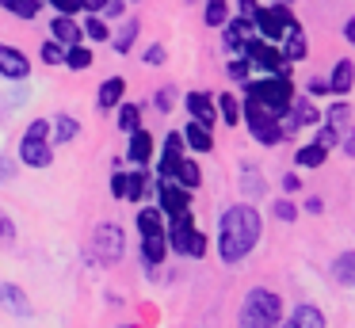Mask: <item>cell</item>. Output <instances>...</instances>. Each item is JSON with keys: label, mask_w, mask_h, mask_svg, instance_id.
Segmentation results:
<instances>
[{"label": "cell", "mask_w": 355, "mask_h": 328, "mask_svg": "<svg viewBox=\"0 0 355 328\" xmlns=\"http://www.w3.org/2000/svg\"><path fill=\"white\" fill-rule=\"evenodd\" d=\"M260 229H263V221L256 214V206H248V202L225 206L222 221H218V256H222V264H241L256 248Z\"/></svg>", "instance_id": "cell-1"}, {"label": "cell", "mask_w": 355, "mask_h": 328, "mask_svg": "<svg viewBox=\"0 0 355 328\" xmlns=\"http://www.w3.org/2000/svg\"><path fill=\"white\" fill-rule=\"evenodd\" d=\"M245 99H252L256 107H263L268 114L279 119V114H286L291 103H294V84H291V76H275V73L260 76V80L248 76L245 80Z\"/></svg>", "instance_id": "cell-2"}, {"label": "cell", "mask_w": 355, "mask_h": 328, "mask_svg": "<svg viewBox=\"0 0 355 328\" xmlns=\"http://www.w3.org/2000/svg\"><path fill=\"white\" fill-rule=\"evenodd\" d=\"M279 320H283V302H279L275 290L268 286L248 290L237 313V328H279Z\"/></svg>", "instance_id": "cell-3"}, {"label": "cell", "mask_w": 355, "mask_h": 328, "mask_svg": "<svg viewBox=\"0 0 355 328\" xmlns=\"http://www.w3.org/2000/svg\"><path fill=\"white\" fill-rule=\"evenodd\" d=\"M164 236H168V248L176 252V256H187V259H202V256H207V233L195 225L191 210L172 214L168 225H164Z\"/></svg>", "instance_id": "cell-4"}, {"label": "cell", "mask_w": 355, "mask_h": 328, "mask_svg": "<svg viewBox=\"0 0 355 328\" xmlns=\"http://www.w3.org/2000/svg\"><path fill=\"white\" fill-rule=\"evenodd\" d=\"M241 53H245L252 65H260L263 73H275V76H291V61L283 58V50H279V42H268V38H245V46H241Z\"/></svg>", "instance_id": "cell-5"}, {"label": "cell", "mask_w": 355, "mask_h": 328, "mask_svg": "<svg viewBox=\"0 0 355 328\" xmlns=\"http://www.w3.org/2000/svg\"><path fill=\"white\" fill-rule=\"evenodd\" d=\"M92 252H96V259L100 264H119L123 259V252H126V233H123V225L119 221H100V225L92 229Z\"/></svg>", "instance_id": "cell-6"}, {"label": "cell", "mask_w": 355, "mask_h": 328, "mask_svg": "<svg viewBox=\"0 0 355 328\" xmlns=\"http://www.w3.org/2000/svg\"><path fill=\"white\" fill-rule=\"evenodd\" d=\"M245 122H248V130H252V137H256L260 145H279V141L286 137L275 114H268L263 107H256L252 99H245Z\"/></svg>", "instance_id": "cell-7"}, {"label": "cell", "mask_w": 355, "mask_h": 328, "mask_svg": "<svg viewBox=\"0 0 355 328\" xmlns=\"http://www.w3.org/2000/svg\"><path fill=\"white\" fill-rule=\"evenodd\" d=\"M111 195L119 202H141L149 195V172L138 168V172H115L111 175Z\"/></svg>", "instance_id": "cell-8"}, {"label": "cell", "mask_w": 355, "mask_h": 328, "mask_svg": "<svg viewBox=\"0 0 355 328\" xmlns=\"http://www.w3.org/2000/svg\"><path fill=\"white\" fill-rule=\"evenodd\" d=\"M256 31H260V38H268V42H283V31L294 23V12L286 4H275V8H260L256 12Z\"/></svg>", "instance_id": "cell-9"}, {"label": "cell", "mask_w": 355, "mask_h": 328, "mask_svg": "<svg viewBox=\"0 0 355 328\" xmlns=\"http://www.w3.org/2000/svg\"><path fill=\"white\" fill-rule=\"evenodd\" d=\"M153 195H157V206L164 210V218L191 210V191H187L184 183H176V180H161V183H153Z\"/></svg>", "instance_id": "cell-10"}, {"label": "cell", "mask_w": 355, "mask_h": 328, "mask_svg": "<svg viewBox=\"0 0 355 328\" xmlns=\"http://www.w3.org/2000/svg\"><path fill=\"white\" fill-rule=\"evenodd\" d=\"M19 164H31V168H50L54 164V145L50 137H27L19 141Z\"/></svg>", "instance_id": "cell-11"}, {"label": "cell", "mask_w": 355, "mask_h": 328, "mask_svg": "<svg viewBox=\"0 0 355 328\" xmlns=\"http://www.w3.org/2000/svg\"><path fill=\"white\" fill-rule=\"evenodd\" d=\"M27 73H31L27 53L16 50V46H8V42H0V76H8V80H24Z\"/></svg>", "instance_id": "cell-12"}, {"label": "cell", "mask_w": 355, "mask_h": 328, "mask_svg": "<svg viewBox=\"0 0 355 328\" xmlns=\"http://www.w3.org/2000/svg\"><path fill=\"white\" fill-rule=\"evenodd\" d=\"M317 119H321V111H317L313 103H298V99H294V103H291V111H286V114H279V126H283V134H286V137H291L294 130L313 126Z\"/></svg>", "instance_id": "cell-13"}, {"label": "cell", "mask_w": 355, "mask_h": 328, "mask_svg": "<svg viewBox=\"0 0 355 328\" xmlns=\"http://www.w3.org/2000/svg\"><path fill=\"white\" fill-rule=\"evenodd\" d=\"M180 157H184V134H180V130H172V134L164 137L161 160H157V175H161V180H172V172H176Z\"/></svg>", "instance_id": "cell-14"}, {"label": "cell", "mask_w": 355, "mask_h": 328, "mask_svg": "<svg viewBox=\"0 0 355 328\" xmlns=\"http://www.w3.org/2000/svg\"><path fill=\"white\" fill-rule=\"evenodd\" d=\"M184 107L191 111V119H195V122H202V126L214 130V122H218V107H214V99H210L207 92H187V96H184Z\"/></svg>", "instance_id": "cell-15"}, {"label": "cell", "mask_w": 355, "mask_h": 328, "mask_svg": "<svg viewBox=\"0 0 355 328\" xmlns=\"http://www.w3.org/2000/svg\"><path fill=\"white\" fill-rule=\"evenodd\" d=\"M279 328H324V313L317 309V305L302 302V305L291 309V317L279 320Z\"/></svg>", "instance_id": "cell-16"}, {"label": "cell", "mask_w": 355, "mask_h": 328, "mask_svg": "<svg viewBox=\"0 0 355 328\" xmlns=\"http://www.w3.org/2000/svg\"><path fill=\"white\" fill-rule=\"evenodd\" d=\"M279 50H283V58L291 61V65H294V61H302V58H306V53H309L306 31H302V23H298V19H294L291 27L283 31V46H279Z\"/></svg>", "instance_id": "cell-17"}, {"label": "cell", "mask_w": 355, "mask_h": 328, "mask_svg": "<svg viewBox=\"0 0 355 328\" xmlns=\"http://www.w3.org/2000/svg\"><path fill=\"white\" fill-rule=\"evenodd\" d=\"M0 305L12 309L16 317H31V297H27L24 286H16V282H0Z\"/></svg>", "instance_id": "cell-18"}, {"label": "cell", "mask_w": 355, "mask_h": 328, "mask_svg": "<svg viewBox=\"0 0 355 328\" xmlns=\"http://www.w3.org/2000/svg\"><path fill=\"white\" fill-rule=\"evenodd\" d=\"M352 84H355V65L347 58H340L336 65L329 69V92H332V96H347Z\"/></svg>", "instance_id": "cell-19"}, {"label": "cell", "mask_w": 355, "mask_h": 328, "mask_svg": "<svg viewBox=\"0 0 355 328\" xmlns=\"http://www.w3.org/2000/svg\"><path fill=\"white\" fill-rule=\"evenodd\" d=\"M123 96H126V80H123V76H111V80H103V84H100L96 107H100V111H115V107L123 103Z\"/></svg>", "instance_id": "cell-20"}, {"label": "cell", "mask_w": 355, "mask_h": 328, "mask_svg": "<svg viewBox=\"0 0 355 328\" xmlns=\"http://www.w3.org/2000/svg\"><path fill=\"white\" fill-rule=\"evenodd\" d=\"M180 134H184V145L187 149H195V153H210L214 149V137H210V126H202V122H187L184 130H180Z\"/></svg>", "instance_id": "cell-21"}, {"label": "cell", "mask_w": 355, "mask_h": 328, "mask_svg": "<svg viewBox=\"0 0 355 328\" xmlns=\"http://www.w3.org/2000/svg\"><path fill=\"white\" fill-rule=\"evenodd\" d=\"M50 35H54L62 46H77L80 38H85V31L77 27V19H73V15H54V23H50Z\"/></svg>", "instance_id": "cell-22"}, {"label": "cell", "mask_w": 355, "mask_h": 328, "mask_svg": "<svg viewBox=\"0 0 355 328\" xmlns=\"http://www.w3.org/2000/svg\"><path fill=\"white\" fill-rule=\"evenodd\" d=\"M126 157H130V164L146 168L149 157H153V134H146L141 126L134 130V134H130V153H126Z\"/></svg>", "instance_id": "cell-23"}, {"label": "cell", "mask_w": 355, "mask_h": 328, "mask_svg": "<svg viewBox=\"0 0 355 328\" xmlns=\"http://www.w3.org/2000/svg\"><path fill=\"white\" fill-rule=\"evenodd\" d=\"M164 252H168V236H164V233H146V236H141V256H146V267L164 264Z\"/></svg>", "instance_id": "cell-24"}, {"label": "cell", "mask_w": 355, "mask_h": 328, "mask_svg": "<svg viewBox=\"0 0 355 328\" xmlns=\"http://www.w3.org/2000/svg\"><path fill=\"white\" fill-rule=\"evenodd\" d=\"M248 27H252V19H245V15L225 19V50L241 53V46H245V38H248Z\"/></svg>", "instance_id": "cell-25"}, {"label": "cell", "mask_w": 355, "mask_h": 328, "mask_svg": "<svg viewBox=\"0 0 355 328\" xmlns=\"http://www.w3.org/2000/svg\"><path fill=\"white\" fill-rule=\"evenodd\" d=\"M324 160H329V149H324L321 141H309V145H302V149L294 153V164L298 168H321Z\"/></svg>", "instance_id": "cell-26"}, {"label": "cell", "mask_w": 355, "mask_h": 328, "mask_svg": "<svg viewBox=\"0 0 355 328\" xmlns=\"http://www.w3.org/2000/svg\"><path fill=\"white\" fill-rule=\"evenodd\" d=\"M50 130H54V141H58V145H69V141H77L80 122L73 119V114H58V119L50 122Z\"/></svg>", "instance_id": "cell-27"}, {"label": "cell", "mask_w": 355, "mask_h": 328, "mask_svg": "<svg viewBox=\"0 0 355 328\" xmlns=\"http://www.w3.org/2000/svg\"><path fill=\"white\" fill-rule=\"evenodd\" d=\"M172 180L184 183L187 191H195V187L202 183V172H199V164H195L191 157H180V164H176V172H172Z\"/></svg>", "instance_id": "cell-28"}, {"label": "cell", "mask_w": 355, "mask_h": 328, "mask_svg": "<svg viewBox=\"0 0 355 328\" xmlns=\"http://www.w3.org/2000/svg\"><path fill=\"white\" fill-rule=\"evenodd\" d=\"M214 107H218V119H222L225 126H237V122H241V99L233 96V92H222Z\"/></svg>", "instance_id": "cell-29"}, {"label": "cell", "mask_w": 355, "mask_h": 328, "mask_svg": "<svg viewBox=\"0 0 355 328\" xmlns=\"http://www.w3.org/2000/svg\"><path fill=\"white\" fill-rule=\"evenodd\" d=\"M138 229H141V236L146 233H164V210L161 206H141L138 210Z\"/></svg>", "instance_id": "cell-30"}, {"label": "cell", "mask_w": 355, "mask_h": 328, "mask_svg": "<svg viewBox=\"0 0 355 328\" xmlns=\"http://www.w3.org/2000/svg\"><path fill=\"white\" fill-rule=\"evenodd\" d=\"M332 279H336V286H355V252L336 256V264H332Z\"/></svg>", "instance_id": "cell-31"}, {"label": "cell", "mask_w": 355, "mask_h": 328, "mask_svg": "<svg viewBox=\"0 0 355 328\" xmlns=\"http://www.w3.org/2000/svg\"><path fill=\"white\" fill-rule=\"evenodd\" d=\"M115 119H119V130H123V134H134V130L141 126V103H119L115 107Z\"/></svg>", "instance_id": "cell-32"}, {"label": "cell", "mask_w": 355, "mask_h": 328, "mask_svg": "<svg viewBox=\"0 0 355 328\" xmlns=\"http://www.w3.org/2000/svg\"><path fill=\"white\" fill-rule=\"evenodd\" d=\"M134 38H138V19L130 15V19L123 23V31L111 38V50H115V53H130L134 50Z\"/></svg>", "instance_id": "cell-33"}, {"label": "cell", "mask_w": 355, "mask_h": 328, "mask_svg": "<svg viewBox=\"0 0 355 328\" xmlns=\"http://www.w3.org/2000/svg\"><path fill=\"white\" fill-rule=\"evenodd\" d=\"M225 19H230V4H225V0H207L202 23H207V27H225Z\"/></svg>", "instance_id": "cell-34"}, {"label": "cell", "mask_w": 355, "mask_h": 328, "mask_svg": "<svg viewBox=\"0 0 355 328\" xmlns=\"http://www.w3.org/2000/svg\"><path fill=\"white\" fill-rule=\"evenodd\" d=\"M4 8H8L16 19H35V15L42 12V0H4Z\"/></svg>", "instance_id": "cell-35"}, {"label": "cell", "mask_w": 355, "mask_h": 328, "mask_svg": "<svg viewBox=\"0 0 355 328\" xmlns=\"http://www.w3.org/2000/svg\"><path fill=\"white\" fill-rule=\"evenodd\" d=\"M65 65H69V69H77V73H80V69H88V65H92V50H88V46H65Z\"/></svg>", "instance_id": "cell-36"}, {"label": "cell", "mask_w": 355, "mask_h": 328, "mask_svg": "<svg viewBox=\"0 0 355 328\" xmlns=\"http://www.w3.org/2000/svg\"><path fill=\"white\" fill-rule=\"evenodd\" d=\"M85 31L88 38H92V42H107L111 38V31H107V23H103V15H96V12H88V19H85Z\"/></svg>", "instance_id": "cell-37"}, {"label": "cell", "mask_w": 355, "mask_h": 328, "mask_svg": "<svg viewBox=\"0 0 355 328\" xmlns=\"http://www.w3.org/2000/svg\"><path fill=\"white\" fill-rule=\"evenodd\" d=\"M241 180H245V187H248V195H263V180H260V172H256L252 164L245 160V168H241Z\"/></svg>", "instance_id": "cell-38"}, {"label": "cell", "mask_w": 355, "mask_h": 328, "mask_svg": "<svg viewBox=\"0 0 355 328\" xmlns=\"http://www.w3.org/2000/svg\"><path fill=\"white\" fill-rule=\"evenodd\" d=\"M347 119H352V107H347V103H329V122L336 130H352V126H347Z\"/></svg>", "instance_id": "cell-39"}, {"label": "cell", "mask_w": 355, "mask_h": 328, "mask_svg": "<svg viewBox=\"0 0 355 328\" xmlns=\"http://www.w3.org/2000/svg\"><path fill=\"white\" fill-rule=\"evenodd\" d=\"M248 73H252V61H248V58L230 61V80H233V84H245V80H248Z\"/></svg>", "instance_id": "cell-40"}, {"label": "cell", "mask_w": 355, "mask_h": 328, "mask_svg": "<svg viewBox=\"0 0 355 328\" xmlns=\"http://www.w3.org/2000/svg\"><path fill=\"white\" fill-rule=\"evenodd\" d=\"M42 61H46V65H62V61H65V46L58 42V38H54V42H46V46H42Z\"/></svg>", "instance_id": "cell-41"}, {"label": "cell", "mask_w": 355, "mask_h": 328, "mask_svg": "<svg viewBox=\"0 0 355 328\" xmlns=\"http://www.w3.org/2000/svg\"><path fill=\"white\" fill-rule=\"evenodd\" d=\"M344 134H347V130H336V126L329 122V126H321V134H317V141H321L324 149H332V145H340V137H344Z\"/></svg>", "instance_id": "cell-42"}, {"label": "cell", "mask_w": 355, "mask_h": 328, "mask_svg": "<svg viewBox=\"0 0 355 328\" xmlns=\"http://www.w3.org/2000/svg\"><path fill=\"white\" fill-rule=\"evenodd\" d=\"M153 103H157V111H161V114H168L172 103H176V88H161V92L153 96Z\"/></svg>", "instance_id": "cell-43"}, {"label": "cell", "mask_w": 355, "mask_h": 328, "mask_svg": "<svg viewBox=\"0 0 355 328\" xmlns=\"http://www.w3.org/2000/svg\"><path fill=\"white\" fill-rule=\"evenodd\" d=\"M275 218L291 225V221L298 218V206H294V202H286V198H279V202H275Z\"/></svg>", "instance_id": "cell-44"}, {"label": "cell", "mask_w": 355, "mask_h": 328, "mask_svg": "<svg viewBox=\"0 0 355 328\" xmlns=\"http://www.w3.org/2000/svg\"><path fill=\"white\" fill-rule=\"evenodd\" d=\"M123 12H126V0H107V4H103V19H123Z\"/></svg>", "instance_id": "cell-45"}, {"label": "cell", "mask_w": 355, "mask_h": 328, "mask_svg": "<svg viewBox=\"0 0 355 328\" xmlns=\"http://www.w3.org/2000/svg\"><path fill=\"white\" fill-rule=\"evenodd\" d=\"M50 8H54L58 15H77L80 12V0H50Z\"/></svg>", "instance_id": "cell-46"}, {"label": "cell", "mask_w": 355, "mask_h": 328, "mask_svg": "<svg viewBox=\"0 0 355 328\" xmlns=\"http://www.w3.org/2000/svg\"><path fill=\"white\" fill-rule=\"evenodd\" d=\"M12 236H16V225H12V218L4 210H0V244H8Z\"/></svg>", "instance_id": "cell-47"}, {"label": "cell", "mask_w": 355, "mask_h": 328, "mask_svg": "<svg viewBox=\"0 0 355 328\" xmlns=\"http://www.w3.org/2000/svg\"><path fill=\"white\" fill-rule=\"evenodd\" d=\"M27 137H50V122L46 119H35L31 126H27Z\"/></svg>", "instance_id": "cell-48"}, {"label": "cell", "mask_w": 355, "mask_h": 328, "mask_svg": "<svg viewBox=\"0 0 355 328\" xmlns=\"http://www.w3.org/2000/svg\"><path fill=\"white\" fill-rule=\"evenodd\" d=\"M141 58H146V65H161V61L168 58V53H164V46H149V50L141 53Z\"/></svg>", "instance_id": "cell-49"}, {"label": "cell", "mask_w": 355, "mask_h": 328, "mask_svg": "<svg viewBox=\"0 0 355 328\" xmlns=\"http://www.w3.org/2000/svg\"><path fill=\"white\" fill-rule=\"evenodd\" d=\"M237 8H241V15H245V19H256V12H260V0H237Z\"/></svg>", "instance_id": "cell-50"}, {"label": "cell", "mask_w": 355, "mask_h": 328, "mask_svg": "<svg viewBox=\"0 0 355 328\" xmlns=\"http://www.w3.org/2000/svg\"><path fill=\"white\" fill-rule=\"evenodd\" d=\"M12 175H16V168H12V160H8V157H0V183H8Z\"/></svg>", "instance_id": "cell-51"}, {"label": "cell", "mask_w": 355, "mask_h": 328, "mask_svg": "<svg viewBox=\"0 0 355 328\" xmlns=\"http://www.w3.org/2000/svg\"><path fill=\"white\" fill-rule=\"evenodd\" d=\"M283 191H291V195H294V191H302V180H298L294 172H286V175H283Z\"/></svg>", "instance_id": "cell-52"}, {"label": "cell", "mask_w": 355, "mask_h": 328, "mask_svg": "<svg viewBox=\"0 0 355 328\" xmlns=\"http://www.w3.org/2000/svg\"><path fill=\"white\" fill-rule=\"evenodd\" d=\"M103 4H107V0H80V12H96V15H100Z\"/></svg>", "instance_id": "cell-53"}, {"label": "cell", "mask_w": 355, "mask_h": 328, "mask_svg": "<svg viewBox=\"0 0 355 328\" xmlns=\"http://www.w3.org/2000/svg\"><path fill=\"white\" fill-rule=\"evenodd\" d=\"M309 92H313V96H324V92H329V80H309Z\"/></svg>", "instance_id": "cell-54"}, {"label": "cell", "mask_w": 355, "mask_h": 328, "mask_svg": "<svg viewBox=\"0 0 355 328\" xmlns=\"http://www.w3.org/2000/svg\"><path fill=\"white\" fill-rule=\"evenodd\" d=\"M344 38L355 46V19H347V27H344Z\"/></svg>", "instance_id": "cell-55"}, {"label": "cell", "mask_w": 355, "mask_h": 328, "mask_svg": "<svg viewBox=\"0 0 355 328\" xmlns=\"http://www.w3.org/2000/svg\"><path fill=\"white\" fill-rule=\"evenodd\" d=\"M306 210L309 214H321V198H306Z\"/></svg>", "instance_id": "cell-56"}, {"label": "cell", "mask_w": 355, "mask_h": 328, "mask_svg": "<svg viewBox=\"0 0 355 328\" xmlns=\"http://www.w3.org/2000/svg\"><path fill=\"white\" fill-rule=\"evenodd\" d=\"M283 4H291V0H283Z\"/></svg>", "instance_id": "cell-57"}, {"label": "cell", "mask_w": 355, "mask_h": 328, "mask_svg": "<svg viewBox=\"0 0 355 328\" xmlns=\"http://www.w3.org/2000/svg\"><path fill=\"white\" fill-rule=\"evenodd\" d=\"M0 4H4V0H0Z\"/></svg>", "instance_id": "cell-58"}]
</instances>
